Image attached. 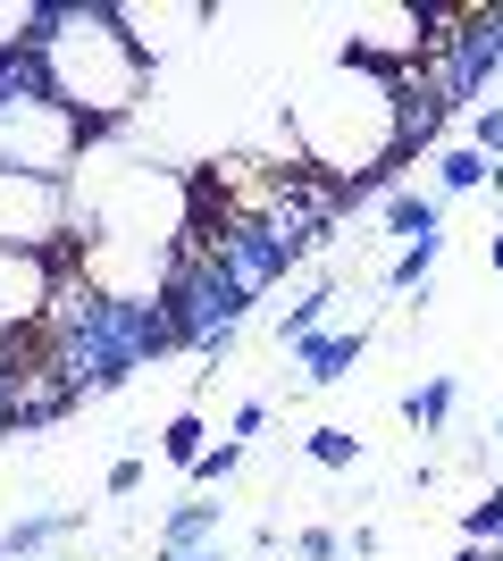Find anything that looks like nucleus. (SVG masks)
Returning a JSON list of instances; mask_svg holds the SVG:
<instances>
[{
    "instance_id": "nucleus-7",
    "label": "nucleus",
    "mask_w": 503,
    "mask_h": 561,
    "mask_svg": "<svg viewBox=\"0 0 503 561\" xmlns=\"http://www.w3.org/2000/svg\"><path fill=\"white\" fill-rule=\"evenodd\" d=\"M110 18H118V34L144 50V59H168L176 43H193V34L210 25V9H202V0H160V9H151V0H126Z\"/></svg>"
},
{
    "instance_id": "nucleus-3",
    "label": "nucleus",
    "mask_w": 503,
    "mask_h": 561,
    "mask_svg": "<svg viewBox=\"0 0 503 561\" xmlns=\"http://www.w3.org/2000/svg\"><path fill=\"white\" fill-rule=\"evenodd\" d=\"M93 142H101V135H93L76 110H59L43 84H0V168L68 185L76 168L93 160Z\"/></svg>"
},
{
    "instance_id": "nucleus-5",
    "label": "nucleus",
    "mask_w": 503,
    "mask_h": 561,
    "mask_svg": "<svg viewBox=\"0 0 503 561\" xmlns=\"http://www.w3.org/2000/svg\"><path fill=\"white\" fill-rule=\"evenodd\" d=\"M428 43H436V34H428V18H420L411 0H378V9H353V18H344V50L369 59V68H386V76L411 68Z\"/></svg>"
},
{
    "instance_id": "nucleus-6",
    "label": "nucleus",
    "mask_w": 503,
    "mask_h": 561,
    "mask_svg": "<svg viewBox=\"0 0 503 561\" xmlns=\"http://www.w3.org/2000/svg\"><path fill=\"white\" fill-rule=\"evenodd\" d=\"M59 319V260L0 252V335H43Z\"/></svg>"
},
{
    "instance_id": "nucleus-1",
    "label": "nucleus",
    "mask_w": 503,
    "mask_h": 561,
    "mask_svg": "<svg viewBox=\"0 0 503 561\" xmlns=\"http://www.w3.org/2000/svg\"><path fill=\"white\" fill-rule=\"evenodd\" d=\"M286 142H294L302 168H319V176H335V185L378 176V168L411 142L403 76L369 68V59H353V50L328 59V68H311L286 93Z\"/></svg>"
},
{
    "instance_id": "nucleus-2",
    "label": "nucleus",
    "mask_w": 503,
    "mask_h": 561,
    "mask_svg": "<svg viewBox=\"0 0 503 561\" xmlns=\"http://www.w3.org/2000/svg\"><path fill=\"white\" fill-rule=\"evenodd\" d=\"M25 68H34V84L59 110L84 117L93 135H110V126H126V117L144 110V50L118 34L110 9H59V18H43Z\"/></svg>"
},
{
    "instance_id": "nucleus-4",
    "label": "nucleus",
    "mask_w": 503,
    "mask_h": 561,
    "mask_svg": "<svg viewBox=\"0 0 503 561\" xmlns=\"http://www.w3.org/2000/svg\"><path fill=\"white\" fill-rule=\"evenodd\" d=\"M76 243V210H68V185L50 176H18L0 168V252H43L59 260Z\"/></svg>"
},
{
    "instance_id": "nucleus-8",
    "label": "nucleus",
    "mask_w": 503,
    "mask_h": 561,
    "mask_svg": "<svg viewBox=\"0 0 503 561\" xmlns=\"http://www.w3.org/2000/svg\"><path fill=\"white\" fill-rule=\"evenodd\" d=\"M168 453H176V461H193V453H202V427L176 420V427H168Z\"/></svg>"
}]
</instances>
